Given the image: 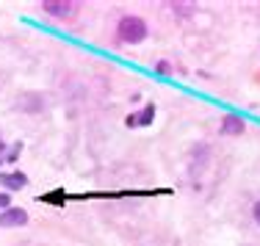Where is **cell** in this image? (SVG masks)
Returning a JSON list of instances; mask_svg holds the SVG:
<instances>
[{
	"label": "cell",
	"mask_w": 260,
	"mask_h": 246,
	"mask_svg": "<svg viewBox=\"0 0 260 246\" xmlns=\"http://www.w3.org/2000/svg\"><path fill=\"white\" fill-rule=\"evenodd\" d=\"M3 150H6V144H3V141H0V152H3Z\"/></svg>",
	"instance_id": "obj_13"
},
{
	"label": "cell",
	"mask_w": 260,
	"mask_h": 246,
	"mask_svg": "<svg viewBox=\"0 0 260 246\" xmlns=\"http://www.w3.org/2000/svg\"><path fill=\"white\" fill-rule=\"evenodd\" d=\"M244 130H246V122L241 119V116L227 114L224 119H221V133H224V136H241Z\"/></svg>",
	"instance_id": "obj_4"
},
{
	"label": "cell",
	"mask_w": 260,
	"mask_h": 246,
	"mask_svg": "<svg viewBox=\"0 0 260 246\" xmlns=\"http://www.w3.org/2000/svg\"><path fill=\"white\" fill-rule=\"evenodd\" d=\"M0 210H9V194H0Z\"/></svg>",
	"instance_id": "obj_10"
},
{
	"label": "cell",
	"mask_w": 260,
	"mask_h": 246,
	"mask_svg": "<svg viewBox=\"0 0 260 246\" xmlns=\"http://www.w3.org/2000/svg\"><path fill=\"white\" fill-rule=\"evenodd\" d=\"M0 183H3L9 191H20V188L28 186V177L22 171H11V174H0Z\"/></svg>",
	"instance_id": "obj_5"
},
{
	"label": "cell",
	"mask_w": 260,
	"mask_h": 246,
	"mask_svg": "<svg viewBox=\"0 0 260 246\" xmlns=\"http://www.w3.org/2000/svg\"><path fill=\"white\" fill-rule=\"evenodd\" d=\"M119 39L122 42H130V45L144 42L147 39V22L141 20V17H122V22H119Z\"/></svg>",
	"instance_id": "obj_1"
},
{
	"label": "cell",
	"mask_w": 260,
	"mask_h": 246,
	"mask_svg": "<svg viewBox=\"0 0 260 246\" xmlns=\"http://www.w3.org/2000/svg\"><path fill=\"white\" fill-rule=\"evenodd\" d=\"M191 6H194V3H172V9L180 11V14H191V11H194Z\"/></svg>",
	"instance_id": "obj_8"
},
{
	"label": "cell",
	"mask_w": 260,
	"mask_h": 246,
	"mask_svg": "<svg viewBox=\"0 0 260 246\" xmlns=\"http://www.w3.org/2000/svg\"><path fill=\"white\" fill-rule=\"evenodd\" d=\"M64 199H67L64 191H50V194L39 196V202H61V205H64Z\"/></svg>",
	"instance_id": "obj_7"
},
{
	"label": "cell",
	"mask_w": 260,
	"mask_h": 246,
	"mask_svg": "<svg viewBox=\"0 0 260 246\" xmlns=\"http://www.w3.org/2000/svg\"><path fill=\"white\" fill-rule=\"evenodd\" d=\"M152 119H155V106H147L139 114V125H152Z\"/></svg>",
	"instance_id": "obj_6"
},
{
	"label": "cell",
	"mask_w": 260,
	"mask_h": 246,
	"mask_svg": "<svg viewBox=\"0 0 260 246\" xmlns=\"http://www.w3.org/2000/svg\"><path fill=\"white\" fill-rule=\"evenodd\" d=\"M252 213H255V221L260 224V202H255V210H252Z\"/></svg>",
	"instance_id": "obj_12"
},
{
	"label": "cell",
	"mask_w": 260,
	"mask_h": 246,
	"mask_svg": "<svg viewBox=\"0 0 260 246\" xmlns=\"http://www.w3.org/2000/svg\"><path fill=\"white\" fill-rule=\"evenodd\" d=\"M136 125H139V114H130L127 116V127H136Z\"/></svg>",
	"instance_id": "obj_11"
},
{
	"label": "cell",
	"mask_w": 260,
	"mask_h": 246,
	"mask_svg": "<svg viewBox=\"0 0 260 246\" xmlns=\"http://www.w3.org/2000/svg\"><path fill=\"white\" fill-rule=\"evenodd\" d=\"M0 163H3V161H0Z\"/></svg>",
	"instance_id": "obj_14"
},
{
	"label": "cell",
	"mask_w": 260,
	"mask_h": 246,
	"mask_svg": "<svg viewBox=\"0 0 260 246\" xmlns=\"http://www.w3.org/2000/svg\"><path fill=\"white\" fill-rule=\"evenodd\" d=\"M155 69H158V75H169V72H172V66L166 64V61H160V64L155 66Z\"/></svg>",
	"instance_id": "obj_9"
},
{
	"label": "cell",
	"mask_w": 260,
	"mask_h": 246,
	"mask_svg": "<svg viewBox=\"0 0 260 246\" xmlns=\"http://www.w3.org/2000/svg\"><path fill=\"white\" fill-rule=\"evenodd\" d=\"M28 224V213L22 207H9V210L0 213V227L11 230V227H25Z\"/></svg>",
	"instance_id": "obj_3"
},
{
	"label": "cell",
	"mask_w": 260,
	"mask_h": 246,
	"mask_svg": "<svg viewBox=\"0 0 260 246\" xmlns=\"http://www.w3.org/2000/svg\"><path fill=\"white\" fill-rule=\"evenodd\" d=\"M42 9L47 11L50 17H72L75 14V9H78V3L75 0H42Z\"/></svg>",
	"instance_id": "obj_2"
}]
</instances>
